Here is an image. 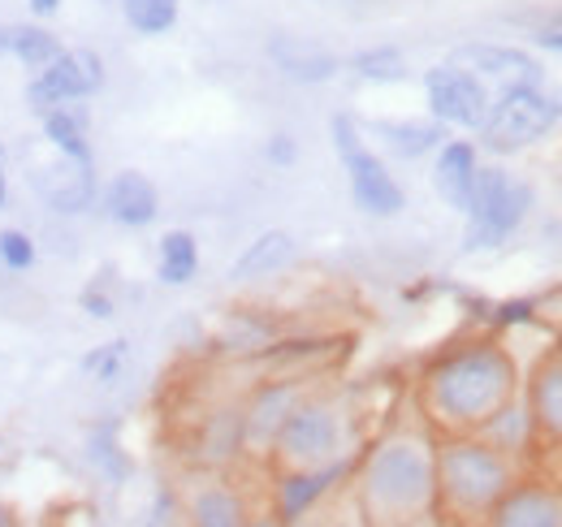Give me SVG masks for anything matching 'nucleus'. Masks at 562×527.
<instances>
[{
  "label": "nucleus",
  "mask_w": 562,
  "mask_h": 527,
  "mask_svg": "<svg viewBox=\"0 0 562 527\" xmlns=\"http://www.w3.org/2000/svg\"><path fill=\"white\" fill-rule=\"evenodd\" d=\"M9 203V178H4V143H0V208Z\"/></svg>",
  "instance_id": "38"
},
{
  "label": "nucleus",
  "mask_w": 562,
  "mask_h": 527,
  "mask_svg": "<svg viewBox=\"0 0 562 527\" xmlns=\"http://www.w3.org/2000/svg\"><path fill=\"white\" fill-rule=\"evenodd\" d=\"M363 450V424L351 397L342 390L312 385L285 415L278 441L269 450V471H299V467H329L355 459Z\"/></svg>",
  "instance_id": "4"
},
{
  "label": "nucleus",
  "mask_w": 562,
  "mask_h": 527,
  "mask_svg": "<svg viewBox=\"0 0 562 527\" xmlns=\"http://www.w3.org/2000/svg\"><path fill=\"white\" fill-rule=\"evenodd\" d=\"M329 138H334V152L347 169V182H351V199L363 216H376V221H390L407 208V191L398 187V178L390 173V165L363 143V126L355 122L351 113H334L329 117Z\"/></svg>",
  "instance_id": "7"
},
{
  "label": "nucleus",
  "mask_w": 562,
  "mask_h": 527,
  "mask_svg": "<svg viewBox=\"0 0 562 527\" xmlns=\"http://www.w3.org/2000/svg\"><path fill=\"white\" fill-rule=\"evenodd\" d=\"M265 160L273 165V169H294V160H299V143H294V134H273L269 143H265Z\"/></svg>",
  "instance_id": "34"
},
{
  "label": "nucleus",
  "mask_w": 562,
  "mask_h": 527,
  "mask_svg": "<svg viewBox=\"0 0 562 527\" xmlns=\"http://www.w3.org/2000/svg\"><path fill=\"white\" fill-rule=\"evenodd\" d=\"M40 131H44V143L53 147V152H61L70 165H87V169H95V156H91V113L82 109V100L78 104H61V109H53V113H44L40 117Z\"/></svg>",
  "instance_id": "21"
},
{
  "label": "nucleus",
  "mask_w": 562,
  "mask_h": 527,
  "mask_svg": "<svg viewBox=\"0 0 562 527\" xmlns=\"http://www.w3.org/2000/svg\"><path fill=\"white\" fill-rule=\"evenodd\" d=\"M104 87V57L95 48H66L57 61L40 74H31L26 82V104L35 117L61 109V104H78L91 100Z\"/></svg>",
  "instance_id": "10"
},
{
  "label": "nucleus",
  "mask_w": 562,
  "mask_h": 527,
  "mask_svg": "<svg viewBox=\"0 0 562 527\" xmlns=\"http://www.w3.org/2000/svg\"><path fill=\"white\" fill-rule=\"evenodd\" d=\"M476 437H485L490 446H497V450L510 455V459L528 462V455H532V419H528L524 394L515 397V402H506Z\"/></svg>",
  "instance_id": "26"
},
{
  "label": "nucleus",
  "mask_w": 562,
  "mask_h": 527,
  "mask_svg": "<svg viewBox=\"0 0 562 527\" xmlns=\"http://www.w3.org/2000/svg\"><path fill=\"white\" fill-rule=\"evenodd\" d=\"M424 104H428V117L441 122L446 131L476 134L490 117L493 91L472 69L441 61V66L424 69Z\"/></svg>",
  "instance_id": "9"
},
{
  "label": "nucleus",
  "mask_w": 562,
  "mask_h": 527,
  "mask_svg": "<svg viewBox=\"0 0 562 527\" xmlns=\"http://www.w3.org/2000/svg\"><path fill=\"white\" fill-rule=\"evenodd\" d=\"M454 66L472 69L481 82H497V87H515V82H546V69L532 53L510 48V44H463L450 57Z\"/></svg>",
  "instance_id": "17"
},
{
  "label": "nucleus",
  "mask_w": 562,
  "mask_h": 527,
  "mask_svg": "<svg viewBox=\"0 0 562 527\" xmlns=\"http://www.w3.org/2000/svg\"><path fill=\"white\" fill-rule=\"evenodd\" d=\"M546 26H562V9L559 13H550V22H546Z\"/></svg>",
  "instance_id": "40"
},
{
  "label": "nucleus",
  "mask_w": 562,
  "mask_h": 527,
  "mask_svg": "<svg viewBox=\"0 0 562 527\" xmlns=\"http://www.w3.org/2000/svg\"><path fill=\"white\" fill-rule=\"evenodd\" d=\"M562 122V100L550 96L541 82H515V87H497L490 104V117L481 126V147L493 156H515L532 143H541L546 134Z\"/></svg>",
  "instance_id": "6"
},
{
  "label": "nucleus",
  "mask_w": 562,
  "mask_h": 527,
  "mask_svg": "<svg viewBox=\"0 0 562 527\" xmlns=\"http://www.w3.org/2000/svg\"><path fill=\"white\" fill-rule=\"evenodd\" d=\"M312 385L316 381H307V377H269L243 397V455L247 459L269 462V450L278 441L285 415Z\"/></svg>",
  "instance_id": "11"
},
{
  "label": "nucleus",
  "mask_w": 562,
  "mask_h": 527,
  "mask_svg": "<svg viewBox=\"0 0 562 527\" xmlns=\"http://www.w3.org/2000/svg\"><path fill=\"white\" fill-rule=\"evenodd\" d=\"M528 462L502 455L476 433L437 437V519L450 527H485L490 511L524 480Z\"/></svg>",
  "instance_id": "3"
},
{
  "label": "nucleus",
  "mask_w": 562,
  "mask_h": 527,
  "mask_svg": "<svg viewBox=\"0 0 562 527\" xmlns=\"http://www.w3.org/2000/svg\"><path fill=\"white\" fill-rule=\"evenodd\" d=\"M247 527H290V524H281L273 511H256V515L247 519Z\"/></svg>",
  "instance_id": "37"
},
{
  "label": "nucleus",
  "mask_w": 562,
  "mask_h": 527,
  "mask_svg": "<svg viewBox=\"0 0 562 527\" xmlns=\"http://www.w3.org/2000/svg\"><path fill=\"white\" fill-rule=\"evenodd\" d=\"M299 256V243H294V234H285V229H265V234H256L247 247H243V256L229 264V281H260V277H273L281 268H290Z\"/></svg>",
  "instance_id": "22"
},
{
  "label": "nucleus",
  "mask_w": 562,
  "mask_h": 527,
  "mask_svg": "<svg viewBox=\"0 0 562 527\" xmlns=\"http://www.w3.org/2000/svg\"><path fill=\"white\" fill-rule=\"evenodd\" d=\"M351 69H355V78H359V82H372V87H398V82H407V78H412L403 48H394V44L359 48V53L351 57Z\"/></svg>",
  "instance_id": "27"
},
{
  "label": "nucleus",
  "mask_w": 562,
  "mask_h": 527,
  "mask_svg": "<svg viewBox=\"0 0 562 527\" xmlns=\"http://www.w3.org/2000/svg\"><path fill=\"white\" fill-rule=\"evenodd\" d=\"M100 208L122 229H147L160 216V191H156V182L143 169H122V173H113L104 182Z\"/></svg>",
  "instance_id": "16"
},
{
  "label": "nucleus",
  "mask_w": 562,
  "mask_h": 527,
  "mask_svg": "<svg viewBox=\"0 0 562 527\" xmlns=\"http://www.w3.org/2000/svg\"><path fill=\"white\" fill-rule=\"evenodd\" d=\"M355 459L329 462V467H299V471H269L273 475V502H269V511L290 527L299 524V519H307L312 511H321L329 497H338L351 484Z\"/></svg>",
  "instance_id": "12"
},
{
  "label": "nucleus",
  "mask_w": 562,
  "mask_h": 527,
  "mask_svg": "<svg viewBox=\"0 0 562 527\" xmlns=\"http://www.w3.org/2000/svg\"><path fill=\"white\" fill-rule=\"evenodd\" d=\"M485 527H562V484L524 471V480L490 511Z\"/></svg>",
  "instance_id": "14"
},
{
  "label": "nucleus",
  "mask_w": 562,
  "mask_h": 527,
  "mask_svg": "<svg viewBox=\"0 0 562 527\" xmlns=\"http://www.w3.org/2000/svg\"><path fill=\"white\" fill-rule=\"evenodd\" d=\"M269 61L278 66V74L294 87H325L342 74V57L329 53L325 44L316 40H303V35H273L269 40Z\"/></svg>",
  "instance_id": "15"
},
{
  "label": "nucleus",
  "mask_w": 562,
  "mask_h": 527,
  "mask_svg": "<svg viewBox=\"0 0 562 527\" xmlns=\"http://www.w3.org/2000/svg\"><path fill=\"white\" fill-rule=\"evenodd\" d=\"M524 394V368L515 350L476 333L437 350L416 377V415L437 437L481 433L493 415Z\"/></svg>",
  "instance_id": "1"
},
{
  "label": "nucleus",
  "mask_w": 562,
  "mask_h": 527,
  "mask_svg": "<svg viewBox=\"0 0 562 527\" xmlns=\"http://www.w3.org/2000/svg\"><path fill=\"white\" fill-rule=\"evenodd\" d=\"M61 4H66V0H26V9H31L35 22H53V18L61 13Z\"/></svg>",
  "instance_id": "36"
},
{
  "label": "nucleus",
  "mask_w": 562,
  "mask_h": 527,
  "mask_svg": "<svg viewBox=\"0 0 562 527\" xmlns=\"http://www.w3.org/2000/svg\"><path fill=\"white\" fill-rule=\"evenodd\" d=\"M524 406L532 419V455H562V346L537 359V368L524 377Z\"/></svg>",
  "instance_id": "13"
},
{
  "label": "nucleus",
  "mask_w": 562,
  "mask_h": 527,
  "mask_svg": "<svg viewBox=\"0 0 562 527\" xmlns=\"http://www.w3.org/2000/svg\"><path fill=\"white\" fill-rule=\"evenodd\" d=\"M294 527H368V524L359 519V511H355L351 502V484H347L338 497H329L321 511H312L307 519H299Z\"/></svg>",
  "instance_id": "31"
},
{
  "label": "nucleus",
  "mask_w": 562,
  "mask_h": 527,
  "mask_svg": "<svg viewBox=\"0 0 562 527\" xmlns=\"http://www.w3.org/2000/svg\"><path fill=\"white\" fill-rule=\"evenodd\" d=\"M117 4H122L126 26L143 40L169 35L178 26V18H182V0H117Z\"/></svg>",
  "instance_id": "28"
},
{
  "label": "nucleus",
  "mask_w": 562,
  "mask_h": 527,
  "mask_svg": "<svg viewBox=\"0 0 562 527\" xmlns=\"http://www.w3.org/2000/svg\"><path fill=\"white\" fill-rule=\"evenodd\" d=\"M61 53H66V44H61L44 22H18V26H4V57H13L26 74L48 69Z\"/></svg>",
  "instance_id": "24"
},
{
  "label": "nucleus",
  "mask_w": 562,
  "mask_h": 527,
  "mask_svg": "<svg viewBox=\"0 0 562 527\" xmlns=\"http://www.w3.org/2000/svg\"><path fill=\"white\" fill-rule=\"evenodd\" d=\"M532 203H537V191L528 178L502 169V165H481L476 173V191H472V203H468V229H463V251L476 256V251H497L506 247L524 221L532 216Z\"/></svg>",
  "instance_id": "5"
},
{
  "label": "nucleus",
  "mask_w": 562,
  "mask_h": 527,
  "mask_svg": "<svg viewBox=\"0 0 562 527\" xmlns=\"http://www.w3.org/2000/svg\"><path fill=\"white\" fill-rule=\"evenodd\" d=\"M126 359H131V341L126 337H113V341L95 346L91 355H82V377L95 381V385H117Z\"/></svg>",
  "instance_id": "29"
},
{
  "label": "nucleus",
  "mask_w": 562,
  "mask_h": 527,
  "mask_svg": "<svg viewBox=\"0 0 562 527\" xmlns=\"http://www.w3.org/2000/svg\"><path fill=\"white\" fill-rule=\"evenodd\" d=\"M243 402L216 406L204 415L200 433H195V467H216L229 471L234 462H243Z\"/></svg>",
  "instance_id": "19"
},
{
  "label": "nucleus",
  "mask_w": 562,
  "mask_h": 527,
  "mask_svg": "<svg viewBox=\"0 0 562 527\" xmlns=\"http://www.w3.org/2000/svg\"><path fill=\"white\" fill-rule=\"evenodd\" d=\"M82 446H87V462H91L109 484H126V480L135 475V459H131V450H126V441H122V424H117V419H95V424H87Z\"/></svg>",
  "instance_id": "23"
},
{
  "label": "nucleus",
  "mask_w": 562,
  "mask_h": 527,
  "mask_svg": "<svg viewBox=\"0 0 562 527\" xmlns=\"http://www.w3.org/2000/svg\"><path fill=\"white\" fill-rule=\"evenodd\" d=\"M351 502L368 527L437 524V433L420 415L394 419L363 441L351 471Z\"/></svg>",
  "instance_id": "2"
},
{
  "label": "nucleus",
  "mask_w": 562,
  "mask_h": 527,
  "mask_svg": "<svg viewBox=\"0 0 562 527\" xmlns=\"http://www.w3.org/2000/svg\"><path fill=\"white\" fill-rule=\"evenodd\" d=\"M0 527H18V515L9 506H0Z\"/></svg>",
  "instance_id": "39"
},
{
  "label": "nucleus",
  "mask_w": 562,
  "mask_h": 527,
  "mask_svg": "<svg viewBox=\"0 0 562 527\" xmlns=\"http://www.w3.org/2000/svg\"><path fill=\"white\" fill-rule=\"evenodd\" d=\"M368 131L398 160H424L450 138V131L432 117H376V122H368Z\"/></svg>",
  "instance_id": "20"
},
{
  "label": "nucleus",
  "mask_w": 562,
  "mask_h": 527,
  "mask_svg": "<svg viewBox=\"0 0 562 527\" xmlns=\"http://www.w3.org/2000/svg\"><path fill=\"white\" fill-rule=\"evenodd\" d=\"M173 493L182 527H247V519L256 515L247 489L216 467H191Z\"/></svg>",
  "instance_id": "8"
},
{
  "label": "nucleus",
  "mask_w": 562,
  "mask_h": 527,
  "mask_svg": "<svg viewBox=\"0 0 562 527\" xmlns=\"http://www.w3.org/2000/svg\"><path fill=\"white\" fill-rule=\"evenodd\" d=\"M156 277L160 285H191L200 277V238L191 229H165L156 243Z\"/></svg>",
  "instance_id": "25"
},
{
  "label": "nucleus",
  "mask_w": 562,
  "mask_h": 527,
  "mask_svg": "<svg viewBox=\"0 0 562 527\" xmlns=\"http://www.w3.org/2000/svg\"><path fill=\"white\" fill-rule=\"evenodd\" d=\"M476 173H481V147L472 138H446L432 152V191L446 199V208L468 212Z\"/></svg>",
  "instance_id": "18"
},
{
  "label": "nucleus",
  "mask_w": 562,
  "mask_h": 527,
  "mask_svg": "<svg viewBox=\"0 0 562 527\" xmlns=\"http://www.w3.org/2000/svg\"><path fill=\"white\" fill-rule=\"evenodd\" d=\"M40 260V247H35V238L26 234V229H0V268L4 272H31Z\"/></svg>",
  "instance_id": "30"
},
{
  "label": "nucleus",
  "mask_w": 562,
  "mask_h": 527,
  "mask_svg": "<svg viewBox=\"0 0 562 527\" xmlns=\"http://www.w3.org/2000/svg\"><path fill=\"white\" fill-rule=\"evenodd\" d=\"M78 307H82L91 321H113V312H117V299L109 294V285H104V281H91V285H82V294H78Z\"/></svg>",
  "instance_id": "32"
},
{
  "label": "nucleus",
  "mask_w": 562,
  "mask_h": 527,
  "mask_svg": "<svg viewBox=\"0 0 562 527\" xmlns=\"http://www.w3.org/2000/svg\"><path fill=\"white\" fill-rule=\"evenodd\" d=\"M0 450H4V441H0Z\"/></svg>",
  "instance_id": "41"
},
{
  "label": "nucleus",
  "mask_w": 562,
  "mask_h": 527,
  "mask_svg": "<svg viewBox=\"0 0 562 527\" xmlns=\"http://www.w3.org/2000/svg\"><path fill=\"white\" fill-rule=\"evenodd\" d=\"M532 44L546 48V53H559L562 57V26H537L532 31Z\"/></svg>",
  "instance_id": "35"
},
{
  "label": "nucleus",
  "mask_w": 562,
  "mask_h": 527,
  "mask_svg": "<svg viewBox=\"0 0 562 527\" xmlns=\"http://www.w3.org/2000/svg\"><path fill=\"white\" fill-rule=\"evenodd\" d=\"M532 316H537V303H532V299H510V303H497L493 325H497V329H510V325H528Z\"/></svg>",
  "instance_id": "33"
}]
</instances>
